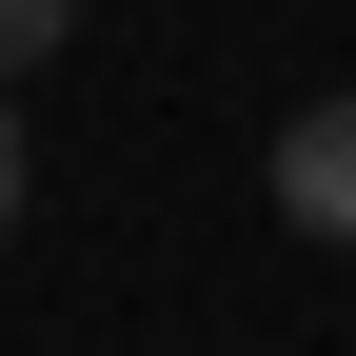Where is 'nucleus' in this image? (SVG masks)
I'll list each match as a JSON object with an SVG mask.
<instances>
[{"label":"nucleus","mask_w":356,"mask_h":356,"mask_svg":"<svg viewBox=\"0 0 356 356\" xmlns=\"http://www.w3.org/2000/svg\"><path fill=\"white\" fill-rule=\"evenodd\" d=\"M277 218L297 238H356V99H297L277 119Z\"/></svg>","instance_id":"nucleus-1"},{"label":"nucleus","mask_w":356,"mask_h":356,"mask_svg":"<svg viewBox=\"0 0 356 356\" xmlns=\"http://www.w3.org/2000/svg\"><path fill=\"white\" fill-rule=\"evenodd\" d=\"M0 238H20V99H0Z\"/></svg>","instance_id":"nucleus-3"},{"label":"nucleus","mask_w":356,"mask_h":356,"mask_svg":"<svg viewBox=\"0 0 356 356\" xmlns=\"http://www.w3.org/2000/svg\"><path fill=\"white\" fill-rule=\"evenodd\" d=\"M60 40H79V0H0V79H40Z\"/></svg>","instance_id":"nucleus-2"}]
</instances>
